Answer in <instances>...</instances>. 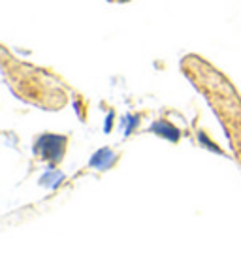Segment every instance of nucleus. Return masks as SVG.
Masks as SVG:
<instances>
[{"instance_id":"f257e3e1","label":"nucleus","mask_w":241,"mask_h":256,"mask_svg":"<svg viewBox=\"0 0 241 256\" xmlns=\"http://www.w3.org/2000/svg\"><path fill=\"white\" fill-rule=\"evenodd\" d=\"M188 76H192L194 83L198 81L200 88L204 90V94L209 98V104L215 108V112L218 113V117L222 119L224 128H228L230 132V140L234 144V149L238 151L241 158V100L240 96L236 94V90L228 81L217 74L213 68H209L206 64H200L188 72Z\"/></svg>"},{"instance_id":"f03ea898","label":"nucleus","mask_w":241,"mask_h":256,"mask_svg":"<svg viewBox=\"0 0 241 256\" xmlns=\"http://www.w3.org/2000/svg\"><path fill=\"white\" fill-rule=\"evenodd\" d=\"M64 147H66V138L64 136H53V134H46L40 136L38 142L34 145L36 152L42 158L49 160V162H58L64 156Z\"/></svg>"},{"instance_id":"7ed1b4c3","label":"nucleus","mask_w":241,"mask_h":256,"mask_svg":"<svg viewBox=\"0 0 241 256\" xmlns=\"http://www.w3.org/2000/svg\"><path fill=\"white\" fill-rule=\"evenodd\" d=\"M112 162H113V154H112V151H108V149H106V151H100L96 156L92 158V164H94V166H100V168H108Z\"/></svg>"},{"instance_id":"20e7f679","label":"nucleus","mask_w":241,"mask_h":256,"mask_svg":"<svg viewBox=\"0 0 241 256\" xmlns=\"http://www.w3.org/2000/svg\"><path fill=\"white\" fill-rule=\"evenodd\" d=\"M154 132H158L160 136H168L170 140H177V130L176 128H172L170 124H164V122H158V124H154L153 126Z\"/></svg>"},{"instance_id":"39448f33","label":"nucleus","mask_w":241,"mask_h":256,"mask_svg":"<svg viewBox=\"0 0 241 256\" xmlns=\"http://www.w3.org/2000/svg\"><path fill=\"white\" fill-rule=\"evenodd\" d=\"M117 2H130V0H117Z\"/></svg>"}]
</instances>
